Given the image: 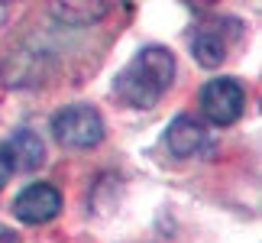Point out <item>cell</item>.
Instances as JSON below:
<instances>
[{
  "instance_id": "9c48e42d",
  "label": "cell",
  "mask_w": 262,
  "mask_h": 243,
  "mask_svg": "<svg viewBox=\"0 0 262 243\" xmlns=\"http://www.w3.org/2000/svg\"><path fill=\"white\" fill-rule=\"evenodd\" d=\"M13 156H10V146L7 143H0V188L10 181V175H13Z\"/></svg>"
},
{
  "instance_id": "6da1fadb",
  "label": "cell",
  "mask_w": 262,
  "mask_h": 243,
  "mask_svg": "<svg viewBox=\"0 0 262 243\" xmlns=\"http://www.w3.org/2000/svg\"><path fill=\"white\" fill-rule=\"evenodd\" d=\"M175 78V55L162 46H149L133 55L123 72L114 78V94L126 107L149 110L156 107Z\"/></svg>"
},
{
  "instance_id": "5b68a950",
  "label": "cell",
  "mask_w": 262,
  "mask_h": 243,
  "mask_svg": "<svg viewBox=\"0 0 262 243\" xmlns=\"http://www.w3.org/2000/svg\"><path fill=\"white\" fill-rule=\"evenodd\" d=\"M126 0H49V13L65 26H91L110 16Z\"/></svg>"
},
{
  "instance_id": "ba28073f",
  "label": "cell",
  "mask_w": 262,
  "mask_h": 243,
  "mask_svg": "<svg viewBox=\"0 0 262 243\" xmlns=\"http://www.w3.org/2000/svg\"><path fill=\"white\" fill-rule=\"evenodd\" d=\"M194 55H198V62L204 68H217L227 58V46H224V39H220L217 33L204 29V33L194 39Z\"/></svg>"
},
{
  "instance_id": "8fae6325",
  "label": "cell",
  "mask_w": 262,
  "mask_h": 243,
  "mask_svg": "<svg viewBox=\"0 0 262 243\" xmlns=\"http://www.w3.org/2000/svg\"><path fill=\"white\" fill-rule=\"evenodd\" d=\"M7 4H16V0H0V7H7Z\"/></svg>"
},
{
  "instance_id": "52a82bcc",
  "label": "cell",
  "mask_w": 262,
  "mask_h": 243,
  "mask_svg": "<svg viewBox=\"0 0 262 243\" xmlns=\"http://www.w3.org/2000/svg\"><path fill=\"white\" fill-rule=\"evenodd\" d=\"M7 146H10V156H13V169H19V172H33L46 159V146L33 130H16Z\"/></svg>"
},
{
  "instance_id": "7a4b0ae2",
  "label": "cell",
  "mask_w": 262,
  "mask_h": 243,
  "mask_svg": "<svg viewBox=\"0 0 262 243\" xmlns=\"http://www.w3.org/2000/svg\"><path fill=\"white\" fill-rule=\"evenodd\" d=\"M52 133L68 149H91L104 139V117L88 104L62 107L52 117Z\"/></svg>"
},
{
  "instance_id": "8992f818",
  "label": "cell",
  "mask_w": 262,
  "mask_h": 243,
  "mask_svg": "<svg viewBox=\"0 0 262 243\" xmlns=\"http://www.w3.org/2000/svg\"><path fill=\"white\" fill-rule=\"evenodd\" d=\"M204 139H207V130L194 117H175L165 130V146H168V153L178 156V159L194 156L198 149L204 146Z\"/></svg>"
},
{
  "instance_id": "277c9868",
  "label": "cell",
  "mask_w": 262,
  "mask_h": 243,
  "mask_svg": "<svg viewBox=\"0 0 262 243\" xmlns=\"http://www.w3.org/2000/svg\"><path fill=\"white\" fill-rule=\"evenodd\" d=\"M58 211H62V195H58V188L46 185V181H39V185H29L16 195L13 201V214L16 220H23V224L36 227V224H49Z\"/></svg>"
},
{
  "instance_id": "3957f363",
  "label": "cell",
  "mask_w": 262,
  "mask_h": 243,
  "mask_svg": "<svg viewBox=\"0 0 262 243\" xmlns=\"http://www.w3.org/2000/svg\"><path fill=\"white\" fill-rule=\"evenodd\" d=\"M201 110L210 124L230 127L246 110V88L236 78H214L201 88Z\"/></svg>"
},
{
  "instance_id": "30bf717a",
  "label": "cell",
  "mask_w": 262,
  "mask_h": 243,
  "mask_svg": "<svg viewBox=\"0 0 262 243\" xmlns=\"http://www.w3.org/2000/svg\"><path fill=\"white\" fill-rule=\"evenodd\" d=\"M0 243H16V234L10 227H4V224H0Z\"/></svg>"
}]
</instances>
